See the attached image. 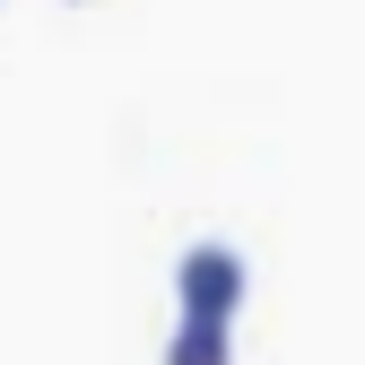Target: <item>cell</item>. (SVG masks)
Masks as SVG:
<instances>
[{
  "label": "cell",
  "mask_w": 365,
  "mask_h": 365,
  "mask_svg": "<svg viewBox=\"0 0 365 365\" xmlns=\"http://www.w3.org/2000/svg\"><path fill=\"white\" fill-rule=\"evenodd\" d=\"M165 365H235V322L174 313V331H165Z\"/></svg>",
  "instance_id": "cell-2"
},
{
  "label": "cell",
  "mask_w": 365,
  "mask_h": 365,
  "mask_svg": "<svg viewBox=\"0 0 365 365\" xmlns=\"http://www.w3.org/2000/svg\"><path fill=\"white\" fill-rule=\"evenodd\" d=\"M244 287H252V261L235 252V244H182V261H174V296H182V313H209V322H235V304H244Z\"/></svg>",
  "instance_id": "cell-1"
}]
</instances>
